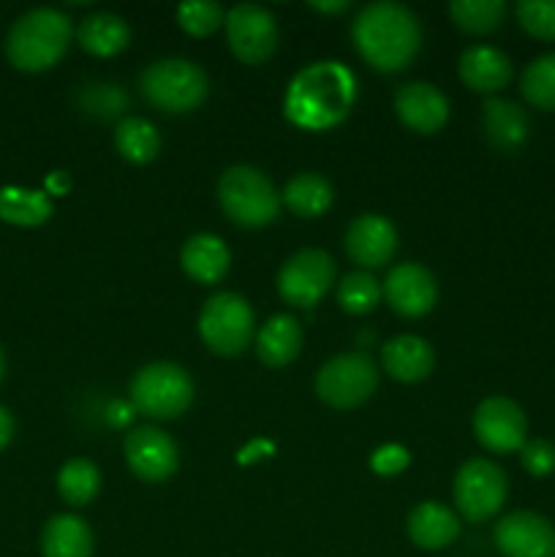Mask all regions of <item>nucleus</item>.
I'll list each match as a JSON object with an SVG mask.
<instances>
[{"instance_id": "1", "label": "nucleus", "mask_w": 555, "mask_h": 557, "mask_svg": "<svg viewBox=\"0 0 555 557\" xmlns=\"http://www.w3.org/2000/svg\"><path fill=\"white\" fill-rule=\"evenodd\" d=\"M357 101V79L335 60L310 63L299 71L283 98L288 123L303 131H330L348 117Z\"/></svg>"}, {"instance_id": "2", "label": "nucleus", "mask_w": 555, "mask_h": 557, "mask_svg": "<svg viewBox=\"0 0 555 557\" xmlns=\"http://www.w3.org/2000/svg\"><path fill=\"white\" fill-rule=\"evenodd\" d=\"M351 38L357 52L381 74H397L422 49V25L408 5L379 0L354 16Z\"/></svg>"}, {"instance_id": "3", "label": "nucleus", "mask_w": 555, "mask_h": 557, "mask_svg": "<svg viewBox=\"0 0 555 557\" xmlns=\"http://www.w3.org/2000/svg\"><path fill=\"white\" fill-rule=\"evenodd\" d=\"M74 27L58 9H33L11 25L5 36V58L27 74L47 71L69 52Z\"/></svg>"}, {"instance_id": "4", "label": "nucleus", "mask_w": 555, "mask_h": 557, "mask_svg": "<svg viewBox=\"0 0 555 557\" xmlns=\"http://www.w3.org/2000/svg\"><path fill=\"white\" fill-rule=\"evenodd\" d=\"M218 201L232 223L243 228L270 226L281 212V194L261 169L229 166L218 180Z\"/></svg>"}, {"instance_id": "5", "label": "nucleus", "mask_w": 555, "mask_h": 557, "mask_svg": "<svg viewBox=\"0 0 555 557\" xmlns=\"http://www.w3.org/2000/svg\"><path fill=\"white\" fill-rule=\"evenodd\" d=\"M139 87L150 107L169 114H185L205 103L210 79L194 60L163 58L141 71Z\"/></svg>"}, {"instance_id": "6", "label": "nucleus", "mask_w": 555, "mask_h": 557, "mask_svg": "<svg viewBox=\"0 0 555 557\" xmlns=\"http://www.w3.org/2000/svg\"><path fill=\"white\" fill-rule=\"evenodd\" d=\"M131 406L150 419H177L194 403V379L174 362H152L136 370L128 386Z\"/></svg>"}, {"instance_id": "7", "label": "nucleus", "mask_w": 555, "mask_h": 557, "mask_svg": "<svg viewBox=\"0 0 555 557\" xmlns=\"http://www.w3.org/2000/svg\"><path fill=\"white\" fill-rule=\"evenodd\" d=\"M379 381L381 370L368 354H337L316 373V395L330 408L351 411L375 395Z\"/></svg>"}, {"instance_id": "8", "label": "nucleus", "mask_w": 555, "mask_h": 557, "mask_svg": "<svg viewBox=\"0 0 555 557\" xmlns=\"http://www.w3.org/2000/svg\"><path fill=\"white\" fill-rule=\"evenodd\" d=\"M199 335L218 357H237L256 337L254 308L239 294H212L199 313Z\"/></svg>"}, {"instance_id": "9", "label": "nucleus", "mask_w": 555, "mask_h": 557, "mask_svg": "<svg viewBox=\"0 0 555 557\" xmlns=\"http://www.w3.org/2000/svg\"><path fill=\"white\" fill-rule=\"evenodd\" d=\"M506 495H509V482H506L504 468L484 457L462 462L452 484L455 509L468 522L493 520L504 509Z\"/></svg>"}, {"instance_id": "10", "label": "nucleus", "mask_w": 555, "mask_h": 557, "mask_svg": "<svg viewBox=\"0 0 555 557\" xmlns=\"http://www.w3.org/2000/svg\"><path fill=\"white\" fill-rule=\"evenodd\" d=\"M335 261L326 250L305 248L283 261L278 270V294L294 308H313L335 283Z\"/></svg>"}, {"instance_id": "11", "label": "nucleus", "mask_w": 555, "mask_h": 557, "mask_svg": "<svg viewBox=\"0 0 555 557\" xmlns=\"http://www.w3.org/2000/svg\"><path fill=\"white\" fill-rule=\"evenodd\" d=\"M226 41L229 49L245 65H261L278 49V22L264 5L237 3L226 11Z\"/></svg>"}, {"instance_id": "12", "label": "nucleus", "mask_w": 555, "mask_h": 557, "mask_svg": "<svg viewBox=\"0 0 555 557\" xmlns=\"http://www.w3.org/2000/svg\"><path fill=\"white\" fill-rule=\"evenodd\" d=\"M473 435L493 455H511L528 441V419L509 397H488L473 413Z\"/></svg>"}, {"instance_id": "13", "label": "nucleus", "mask_w": 555, "mask_h": 557, "mask_svg": "<svg viewBox=\"0 0 555 557\" xmlns=\"http://www.w3.org/2000/svg\"><path fill=\"white\" fill-rule=\"evenodd\" d=\"M125 462L141 482L161 484L174 476L180 462L177 444L158 428H136L125 435Z\"/></svg>"}, {"instance_id": "14", "label": "nucleus", "mask_w": 555, "mask_h": 557, "mask_svg": "<svg viewBox=\"0 0 555 557\" xmlns=\"http://www.w3.org/2000/svg\"><path fill=\"white\" fill-rule=\"evenodd\" d=\"M493 539L504 557H555V525L536 511L501 517Z\"/></svg>"}, {"instance_id": "15", "label": "nucleus", "mask_w": 555, "mask_h": 557, "mask_svg": "<svg viewBox=\"0 0 555 557\" xmlns=\"http://www.w3.org/2000/svg\"><path fill=\"white\" fill-rule=\"evenodd\" d=\"M381 288H384L390 308L403 319H419V315L430 313L435 297H439L433 272L422 264H414V261L392 267Z\"/></svg>"}, {"instance_id": "16", "label": "nucleus", "mask_w": 555, "mask_h": 557, "mask_svg": "<svg viewBox=\"0 0 555 557\" xmlns=\"http://www.w3.org/2000/svg\"><path fill=\"white\" fill-rule=\"evenodd\" d=\"M348 259L365 270L384 267L397 250V232L386 218L359 215L348 223L346 239H343Z\"/></svg>"}, {"instance_id": "17", "label": "nucleus", "mask_w": 555, "mask_h": 557, "mask_svg": "<svg viewBox=\"0 0 555 557\" xmlns=\"http://www.w3.org/2000/svg\"><path fill=\"white\" fill-rule=\"evenodd\" d=\"M395 112L406 128L428 136L446 125V120H449V101L430 82H408V85L397 87Z\"/></svg>"}, {"instance_id": "18", "label": "nucleus", "mask_w": 555, "mask_h": 557, "mask_svg": "<svg viewBox=\"0 0 555 557\" xmlns=\"http://www.w3.org/2000/svg\"><path fill=\"white\" fill-rule=\"evenodd\" d=\"M381 368L386 370L390 379L403 381V384H417L433 373L435 354L422 337L397 335L381 348Z\"/></svg>"}, {"instance_id": "19", "label": "nucleus", "mask_w": 555, "mask_h": 557, "mask_svg": "<svg viewBox=\"0 0 555 557\" xmlns=\"http://www.w3.org/2000/svg\"><path fill=\"white\" fill-rule=\"evenodd\" d=\"M457 74H460L462 85L473 92H493L504 90L506 85L515 76L511 69V60L506 58L501 49L495 47H471L460 54V63H457Z\"/></svg>"}, {"instance_id": "20", "label": "nucleus", "mask_w": 555, "mask_h": 557, "mask_svg": "<svg viewBox=\"0 0 555 557\" xmlns=\"http://www.w3.org/2000/svg\"><path fill=\"white\" fill-rule=\"evenodd\" d=\"M180 264L190 281L212 286L226 277L229 267H232V250L215 234H194L185 239L183 250H180Z\"/></svg>"}, {"instance_id": "21", "label": "nucleus", "mask_w": 555, "mask_h": 557, "mask_svg": "<svg viewBox=\"0 0 555 557\" xmlns=\"http://www.w3.org/2000/svg\"><path fill=\"white\" fill-rule=\"evenodd\" d=\"M406 531L419 549H444L460 536V520L449 506L424 500L408 515Z\"/></svg>"}, {"instance_id": "22", "label": "nucleus", "mask_w": 555, "mask_h": 557, "mask_svg": "<svg viewBox=\"0 0 555 557\" xmlns=\"http://www.w3.org/2000/svg\"><path fill=\"white\" fill-rule=\"evenodd\" d=\"M303 351V326L294 315L278 313L256 335V357L267 368H286Z\"/></svg>"}, {"instance_id": "23", "label": "nucleus", "mask_w": 555, "mask_h": 557, "mask_svg": "<svg viewBox=\"0 0 555 557\" xmlns=\"http://www.w3.org/2000/svg\"><path fill=\"white\" fill-rule=\"evenodd\" d=\"M482 123L488 141L501 152L520 150L528 139V131H531L528 114L515 101H506V98H488L484 101Z\"/></svg>"}, {"instance_id": "24", "label": "nucleus", "mask_w": 555, "mask_h": 557, "mask_svg": "<svg viewBox=\"0 0 555 557\" xmlns=\"http://www.w3.org/2000/svg\"><path fill=\"white\" fill-rule=\"evenodd\" d=\"M76 38H79L82 49L92 58H112V54H120L128 47L131 30L123 16L98 11V14L82 20Z\"/></svg>"}, {"instance_id": "25", "label": "nucleus", "mask_w": 555, "mask_h": 557, "mask_svg": "<svg viewBox=\"0 0 555 557\" xmlns=\"http://www.w3.org/2000/svg\"><path fill=\"white\" fill-rule=\"evenodd\" d=\"M44 557H92V531L74 515H58L41 531Z\"/></svg>"}, {"instance_id": "26", "label": "nucleus", "mask_w": 555, "mask_h": 557, "mask_svg": "<svg viewBox=\"0 0 555 557\" xmlns=\"http://www.w3.org/2000/svg\"><path fill=\"white\" fill-rule=\"evenodd\" d=\"M332 199V185L326 183L321 174L316 172H299L283 188L281 201L294 212L297 218H319L330 210Z\"/></svg>"}, {"instance_id": "27", "label": "nucleus", "mask_w": 555, "mask_h": 557, "mask_svg": "<svg viewBox=\"0 0 555 557\" xmlns=\"http://www.w3.org/2000/svg\"><path fill=\"white\" fill-rule=\"evenodd\" d=\"M52 201L41 190L16 188V185L0 188V221L11 223V226H44L52 218Z\"/></svg>"}, {"instance_id": "28", "label": "nucleus", "mask_w": 555, "mask_h": 557, "mask_svg": "<svg viewBox=\"0 0 555 557\" xmlns=\"http://www.w3.org/2000/svg\"><path fill=\"white\" fill-rule=\"evenodd\" d=\"M114 147L125 161L150 163L161 152V134L156 125L145 117H123L114 128Z\"/></svg>"}, {"instance_id": "29", "label": "nucleus", "mask_w": 555, "mask_h": 557, "mask_svg": "<svg viewBox=\"0 0 555 557\" xmlns=\"http://www.w3.org/2000/svg\"><path fill=\"white\" fill-rule=\"evenodd\" d=\"M101 490V471L92 460L74 457L58 473V493L69 506H87Z\"/></svg>"}, {"instance_id": "30", "label": "nucleus", "mask_w": 555, "mask_h": 557, "mask_svg": "<svg viewBox=\"0 0 555 557\" xmlns=\"http://www.w3.org/2000/svg\"><path fill=\"white\" fill-rule=\"evenodd\" d=\"M449 16L462 33L471 36H484L501 27L506 16L504 0H455L449 3Z\"/></svg>"}, {"instance_id": "31", "label": "nucleus", "mask_w": 555, "mask_h": 557, "mask_svg": "<svg viewBox=\"0 0 555 557\" xmlns=\"http://www.w3.org/2000/svg\"><path fill=\"white\" fill-rule=\"evenodd\" d=\"M520 90L531 107L555 112V52L539 54L526 65L520 76Z\"/></svg>"}, {"instance_id": "32", "label": "nucleus", "mask_w": 555, "mask_h": 557, "mask_svg": "<svg viewBox=\"0 0 555 557\" xmlns=\"http://www.w3.org/2000/svg\"><path fill=\"white\" fill-rule=\"evenodd\" d=\"M384 297V288L375 281L370 272H348L343 281L337 283V305L351 315H365L375 310V305Z\"/></svg>"}, {"instance_id": "33", "label": "nucleus", "mask_w": 555, "mask_h": 557, "mask_svg": "<svg viewBox=\"0 0 555 557\" xmlns=\"http://www.w3.org/2000/svg\"><path fill=\"white\" fill-rule=\"evenodd\" d=\"M223 20H226V14L212 0H188V3H183L177 9L180 27L194 38H205L210 33H215L223 25Z\"/></svg>"}, {"instance_id": "34", "label": "nucleus", "mask_w": 555, "mask_h": 557, "mask_svg": "<svg viewBox=\"0 0 555 557\" xmlns=\"http://www.w3.org/2000/svg\"><path fill=\"white\" fill-rule=\"evenodd\" d=\"M522 30L539 41H555V0H520L515 5Z\"/></svg>"}, {"instance_id": "35", "label": "nucleus", "mask_w": 555, "mask_h": 557, "mask_svg": "<svg viewBox=\"0 0 555 557\" xmlns=\"http://www.w3.org/2000/svg\"><path fill=\"white\" fill-rule=\"evenodd\" d=\"M125 103H128V96L120 90V85H112V82H98V85H92V90L87 92L85 98L87 112L103 120L120 114V109H123Z\"/></svg>"}, {"instance_id": "36", "label": "nucleus", "mask_w": 555, "mask_h": 557, "mask_svg": "<svg viewBox=\"0 0 555 557\" xmlns=\"http://www.w3.org/2000/svg\"><path fill=\"white\" fill-rule=\"evenodd\" d=\"M520 462L533 479H544L555 473V444L547 438H533L526 441L520 449Z\"/></svg>"}, {"instance_id": "37", "label": "nucleus", "mask_w": 555, "mask_h": 557, "mask_svg": "<svg viewBox=\"0 0 555 557\" xmlns=\"http://www.w3.org/2000/svg\"><path fill=\"white\" fill-rule=\"evenodd\" d=\"M408 460H411L408 449H403L400 444H386L373 451V457H370V468H373L379 476H395V473H400L403 468L408 466Z\"/></svg>"}, {"instance_id": "38", "label": "nucleus", "mask_w": 555, "mask_h": 557, "mask_svg": "<svg viewBox=\"0 0 555 557\" xmlns=\"http://www.w3.org/2000/svg\"><path fill=\"white\" fill-rule=\"evenodd\" d=\"M11 438H14V417L9 408L0 406V451L11 444Z\"/></svg>"}, {"instance_id": "39", "label": "nucleus", "mask_w": 555, "mask_h": 557, "mask_svg": "<svg viewBox=\"0 0 555 557\" xmlns=\"http://www.w3.org/2000/svg\"><path fill=\"white\" fill-rule=\"evenodd\" d=\"M47 190H49V194H65V190H69V174H65V172L49 174Z\"/></svg>"}, {"instance_id": "40", "label": "nucleus", "mask_w": 555, "mask_h": 557, "mask_svg": "<svg viewBox=\"0 0 555 557\" xmlns=\"http://www.w3.org/2000/svg\"><path fill=\"white\" fill-rule=\"evenodd\" d=\"M310 9L319 11V14H341L348 9L346 0H337V3H310Z\"/></svg>"}, {"instance_id": "41", "label": "nucleus", "mask_w": 555, "mask_h": 557, "mask_svg": "<svg viewBox=\"0 0 555 557\" xmlns=\"http://www.w3.org/2000/svg\"><path fill=\"white\" fill-rule=\"evenodd\" d=\"M3 373H5V357H3V348H0V381H3Z\"/></svg>"}]
</instances>
